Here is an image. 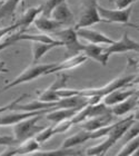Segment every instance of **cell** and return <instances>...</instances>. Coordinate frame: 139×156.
Masks as SVG:
<instances>
[{"label": "cell", "instance_id": "30bf717a", "mask_svg": "<svg viewBox=\"0 0 139 156\" xmlns=\"http://www.w3.org/2000/svg\"><path fill=\"white\" fill-rule=\"evenodd\" d=\"M77 34L78 38L86 40L87 44H94V45H106L109 46L113 44V39L103 34L99 30H95L91 28H80V29H75Z\"/></svg>", "mask_w": 139, "mask_h": 156}, {"label": "cell", "instance_id": "f35d334b", "mask_svg": "<svg viewBox=\"0 0 139 156\" xmlns=\"http://www.w3.org/2000/svg\"><path fill=\"white\" fill-rule=\"evenodd\" d=\"M136 67H137V68H139V60L136 62Z\"/></svg>", "mask_w": 139, "mask_h": 156}, {"label": "cell", "instance_id": "d590c367", "mask_svg": "<svg viewBox=\"0 0 139 156\" xmlns=\"http://www.w3.org/2000/svg\"><path fill=\"white\" fill-rule=\"evenodd\" d=\"M9 69L6 67V62L0 60V73H8Z\"/></svg>", "mask_w": 139, "mask_h": 156}, {"label": "cell", "instance_id": "5bb4252c", "mask_svg": "<svg viewBox=\"0 0 139 156\" xmlns=\"http://www.w3.org/2000/svg\"><path fill=\"white\" fill-rule=\"evenodd\" d=\"M113 118H115V116L113 115V113H109V114H106L104 116L89 118V119L85 120V122L78 124V125H79L81 129L88 130V132H94V130L100 129V128H104L106 126H109L110 124L115 123Z\"/></svg>", "mask_w": 139, "mask_h": 156}, {"label": "cell", "instance_id": "8992f818", "mask_svg": "<svg viewBox=\"0 0 139 156\" xmlns=\"http://www.w3.org/2000/svg\"><path fill=\"white\" fill-rule=\"evenodd\" d=\"M99 23H103V20L98 12V0H84L82 12L74 28H90Z\"/></svg>", "mask_w": 139, "mask_h": 156}, {"label": "cell", "instance_id": "484cf974", "mask_svg": "<svg viewBox=\"0 0 139 156\" xmlns=\"http://www.w3.org/2000/svg\"><path fill=\"white\" fill-rule=\"evenodd\" d=\"M67 0H45L40 5V8H41V13L42 16L45 17H50L51 12L54 10L61 3L66 2Z\"/></svg>", "mask_w": 139, "mask_h": 156}, {"label": "cell", "instance_id": "52a82bcc", "mask_svg": "<svg viewBox=\"0 0 139 156\" xmlns=\"http://www.w3.org/2000/svg\"><path fill=\"white\" fill-rule=\"evenodd\" d=\"M133 8L129 7L127 9H109V8H105V7L98 5V12L100 16L101 20L105 23H123L127 25L129 23L130 15H131Z\"/></svg>", "mask_w": 139, "mask_h": 156}, {"label": "cell", "instance_id": "ba28073f", "mask_svg": "<svg viewBox=\"0 0 139 156\" xmlns=\"http://www.w3.org/2000/svg\"><path fill=\"white\" fill-rule=\"evenodd\" d=\"M68 80V76L66 74L59 76L52 84H50L49 87H47L43 90H37V99L45 103H56V101H60L61 98L59 97L58 90L64 88V85L66 81Z\"/></svg>", "mask_w": 139, "mask_h": 156}, {"label": "cell", "instance_id": "7a4b0ae2", "mask_svg": "<svg viewBox=\"0 0 139 156\" xmlns=\"http://www.w3.org/2000/svg\"><path fill=\"white\" fill-rule=\"evenodd\" d=\"M134 122H135L134 114L127 116L126 118H123V119L117 120L115 127L108 133V135H106V140H105L104 142L99 143L98 145L89 147V148L86 151V154H87L88 156L105 155V154L125 135L127 129L131 126V124H133Z\"/></svg>", "mask_w": 139, "mask_h": 156}, {"label": "cell", "instance_id": "603a6c76", "mask_svg": "<svg viewBox=\"0 0 139 156\" xmlns=\"http://www.w3.org/2000/svg\"><path fill=\"white\" fill-rule=\"evenodd\" d=\"M39 145L40 144L33 137V138L26 140L18 144L16 146L17 153H18V155H30V154L39 151Z\"/></svg>", "mask_w": 139, "mask_h": 156}, {"label": "cell", "instance_id": "ab89813d", "mask_svg": "<svg viewBox=\"0 0 139 156\" xmlns=\"http://www.w3.org/2000/svg\"><path fill=\"white\" fill-rule=\"evenodd\" d=\"M138 107H139V99H138Z\"/></svg>", "mask_w": 139, "mask_h": 156}, {"label": "cell", "instance_id": "836d02e7", "mask_svg": "<svg viewBox=\"0 0 139 156\" xmlns=\"http://www.w3.org/2000/svg\"><path fill=\"white\" fill-rule=\"evenodd\" d=\"M137 0H115V5H116V9H127L131 7L133 3L136 2Z\"/></svg>", "mask_w": 139, "mask_h": 156}, {"label": "cell", "instance_id": "e575fe53", "mask_svg": "<svg viewBox=\"0 0 139 156\" xmlns=\"http://www.w3.org/2000/svg\"><path fill=\"white\" fill-rule=\"evenodd\" d=\"M17 147L13 145V146H8L5 151H2L0 153V156H17Z\"/></svg>", "mask_w": 139, "mask_h": 156}, {"label": "cell", "instance_id": "277c9868", "mask_svg": "<svg viewBox=\"0 0 139 156\" xmlns=\"http://www.w3.org/2000/svg\"><path fill=\"white\" fill-rule=\"evenodd\" d=\"M43 115H38L35 117H30L28 119L21 120L19 123H17L13 125L12 127V136L15 137V140L18 144L23 142L26 140L33 138L41 129H43L45 127L39 126L38 122Z\"/></svg>", "mask_w": 139, "mask_h": 156}, {"label": "cell", "instance_id": "f546056e", "mask_svg": "<svg viewBox=\"0 0 139 156\" xmlns=\"http://www.w3.org/2000/svg\"><path fill=\"white\" fill-rule=\"evenodd\" d=\"M19 30H21V26H20L19 21L11 23L9 26L0 28V41L3 40V38H5L7 35H9V34L13 33V31H19Z\"/></svg>", "mask_w": 139, "mask_h": 156}, {"label": "cell", "instance_id": "ffe728a7", "mask_svg": "<svg viewBox=\"0 0 139 156\" xmlns=\"http://www.w3.org/2000/svg\"><path fill=\"white\" fill-rule=\"evenodd\" d=\"M80 109L81 108H58L46 114V118L55 124H58L64 120L71 119Z\"/></svg>", "mask_w": 139, "mask_h": 156}, {"label": "cell", "instance_id": "2e32d148", "mask_svg": "<svg viewBox=\"0 0 139 156\" xmlns=\"http://www.w3.org/2000/svg\"><path fill=\"white\" fill-rule=\"evenodd\" d=\"M89 140H96L95 132H88V130L81 129L80 132L67 137L64 140L61 147H64V148H75L76 146H79V145L86 143Z\"/></svg>", "mask_w": 139, "mask_h": 156}, {"label": "cell", "instance_id": "8fae6325", "mask_svg": "<svg viewBox=\"0 0 139 156\" xmlns=\"http://www.w3.org/2000/svg\"><path fill=\"white\" fill-rule=\"evenodd\" d=\"M87 60H88L87 56L84 55L82 52L77 54V55L70 56L68 58H66L64 62H56L55 67L48 72V75L66 72V70H71V69H75V68H77V67H80V66L84 65Z\"/></svg>", "mask_w": 139, "mask_h": 156}, {"label": "cell", "instance_id": "9a60e30c", "mask_svg": "<svg viewBox=\"0 0 139 156\" xmlns=\"http://www.w3.org/2000/svg\"><path fill=\"white\" fill-rule=\"evenodd\" d=\"M33 26L36 27V29L38 30L39 33L46 34V35H50V34L66 27L62 23L51 19L50 17H45L42 15H39L36 18V20L33 21Z\"/></svg>", "mask_w": 139, "mask_h": 156}, {"label": "cell", "instance_id": "9c48e42d", "mask_svg": "<svg viewBox=\"0 0 139 156\" xmlns=\"http://www.w3.org/2000/svg\"><path fill=\"white\" fill-rule=\"evenodd\" d=\"M106 51L109 56H111L113 54H121V52L128 51L139 52V42L129 37L127 33H125L119 40H115L113 44L107 46Z\"/></svg>", "mask_w": 139, "mask_h": 156}, {"label": "cell", "instance_id": "5b68a950", "mask_svg": "<svg viewBox=\"0 0 139 156\" xmlns=\"http://www.w3.org/2000/svg\"><path fill=\"white\" fill-rule=\"evenodd\" d=\"M49 36H51L52 38L57 39L58 41L61 42L62 46L67 48V51H70L71 56L80 54L84 48V44L79 41V38H78L74 27L61 28L55 33L50 34Z\"/></svg>", "mask_w": 139, "mask_h": 156}, {"label": "cell", "instance_id": "e0dca14e", "mask_svg": "<svg viewBox=\"0 0 139 156\" xmlns=\"http://www.w3.org/2000/svg\"><path fill=\"white\" fill-rule=\"evenodd\" d=\"M51 108H58V101L56 103H45L41 101H29L26 104H18L13 107V112H40L45 111V109H51Z\"/></svg>", "mask_w": 139, "mask_h": 156}, {"label": "cell", "instance_id": "d6986e66", "mask_svg": "<svg viewBox=\"0 0 139 156\" xmlns=\"http://www.w3.org/2000/svg\"><path fill=\"white\" fill-rule=\"evenodd\" d=\"M62 44H49V42H39L33 41L31 45V52H33V64H38V62L51 49L56 47H61Z\"/></svg>", "mask_w": 139, "mask_h": 156}, {"label": "cell", "instance_id": "4316f807", "mask_svg": "<svg viewBox=\"0 0 139 156\" xmlns=\"http://www.w3.org/2000/svg\"><path fill=\"white\" fill-rule=\"evenodd\" d=\"M54 135H55L54 126H48V127H45L43 129L40 130L33 138H35L39 144H42V143H46L48 140H50Z\"/></svg>", "mask_w": 139, "mask_h": 156}, {"label": "cell", "instance_id": "f1b7e54d", "mask_svg": "<svg viewBox=\"0 0 139 156\" xmlns=\"http://www.w3.org/2000/svg\"><path fill=\"white\" fill-rule=\"evenodd\" d=\"M21 33H23V31H21V30H19V31H17V33L12 34L11 36L7 37V38H5L3 40H1V41H0V51H2V50L7 49L8 47L15 45L16 42L19 41V36H20V34H21Z\"/></svg>", "mask_w": 139, "mask_h": 156}, {"label": "cell", "instance_id": "cb8c5ba5", "mask_svg": "<svg viewBox=\"0 0 139 156\" xmlns=\"http://www.w3.org/2000/svg\"><path fill=\"white\" fill-rule=\"evenodd\" d=\"M23 0H6L0 6V21L7 17L13 16L17 7Z\"/></svg>", "mask_w": 139, "mask_h": 156}, {"label": "cell", "instance_id": "83f0119b", "mask_svg": "<svg viewBox=\"0 0 139 156\" xmlns=\"http://www.w3.org/2000/svg\"><path fill=\"white\" fill-rule=\"evenodd\" d=\"M138 135H139V122L138 120H135V122L131 124V126L127 129V132L125 133V135L121 137V138L123 140V144L129 142V140H131L133 138L137 137Z\"/></svg>", "mask_w": 139, "mask_h": 156}, {"label": "cell", "instance_id": "6da1fadb", "mask_svg": "<svg viewBox=\"0 0 139 156\" xmlns=\"http://www.w3.org/2000/svg\"><path fill=\"white\" fill-rule=\"evenodd\" d=\"M135 75H123L115 78L106 85L98 88H87V89H75V88H61L58 90V95L60 98L70 97V96H81V97H99L103 98L110 94L111 91L123 87H129L133 81Z\"/></svg>", "mask_w": 139, "mask_h": 156}, {"label": "cell", "instance_id": "44dd1931", "mask_svg": "<svg viewBox=\"0 0 139 156\" xmlns=\"http://www.w3.org/2000/svg\"><path fill=\"white\" fill-rule=\"evenodd\" d=\"M41 13V8H40V5L39 6L35 7H30L28 9L23 13V16L18 21H19L20 26H21V31H25V30L33 25V21L36 20V18Z\"/></svg>", "mask_w": 139, "mask_h": 156}, {"label": "cell", "instance_id": "8d00e7d4", "mask_svg": "<svg viewBox=\"0 0 139 156\" xmlns=\"http://www.w3.org/2000/svg\"><path fill=\"white\" fill-rule=\"evenodd\" d=\"M130 85H139V74H136Z\"/></svg>", "mask_w": 139, "mask_h": 156}, {"label": "cell", "instance_id": "3957f363", "mask_svg": "<svg viewBox=\"0 0 139 156\" xmlns=\"http://www.w3.org/2000/svg\"><path fill=\"white\" fill-rule=\"evenodd\" d=\"M56 62H52V64H31L23 73H20L15 79L6 84V86L2 88V90H8V89L16 87L18 85L26 84V83L35 80L37 78L41 77V76H47L48 72L54 68Z\"/></svg>", "mask_w": 139, "mask_h": 156}, {"label": "cell", "instance_id": "d4e9b609", "mask_svg": "<svg viewBox=\"0 0 139 156\" xmlns=\"http://www.w3.org/2000/svg\"><path fill=\"white\" fill-rule=\"evenodd\" d=\"M139 148V135L131 140L123 144L120 151L115 156H131Z\"/></svg>", "mask_w": 139, "mask_h": 156}, {"label": "cell", "instance_id": "1f68e13d", "mask_svg": "<svg viewBox=\"0 0 139 156\" xmlns=\"http://www.w3.org/2000/svg\"><path fill=\"white\" fill-rule=\"evenodd\" d=\"M74 124L71 122V119L68 120H64V122H60V123L56 124L55 126H54V132H55V135L56 134H62V133H66L67 130L72 126Z\"/></svg>", "mask_w": 139, "mask_h": 156}, {"label": "cell", "instance_id": "d6a6232c", "mask_svg": "<svg viewBox=\"0 0 139 156\" xmlns=\"http://www.w3.org/2000/svg\"><path fill=\"white\" fill-rule=\"evenodd\" d=\"M18 144L13 136L10 135H0V146H13Z\"/></svg>", "mask_w": 139, "mask_h": 156}, {"label": "cell", "instance_id": "74e56055", "mask_svg": "<svg viewBox=\"0 0 139 156\" xmlns=\"http://www.w3.org/2000/svg\"><path fill=\"white\" fill-rule=\"evenodd\" d=\"M134 118H135V120H138V122H139V107L135 109V113H134Z\"/></svg>", "mask_w": 139, "mask_h": 156}, {"label": "cell", "instance_id": "4fadbf2b", "mask_svg": "<svg viewBox=\"0 0 139 156\" xmlns=\"http://www.w3.org/2000/svg\"><path fill=\"white\" fill-rule=\"evenodd\" d=\"M136 90L137 89L128 88V87L119 88V89H116V90L111 91L110 94H108L107 96H105L101 101H103L106 106H108V107H113L115 105L119 104V103H123V101H125L129 97H131V96L136 93Z\"/></svg>", "mask_w": 139, "mask_h": 156}, {"label": "cell", "instance_id": "4dcf8cb0", "mask_svg": "<svg viewBox=\"0 0 139 156\" xmlns=\"http://www.w3.org/2000/svg\"><path fill=\"white\" fill-rule=\"evenodd\" d=\"M26 97H28V95L26 94H23L21 96H19V97H17L16 99H13L12 101H10V103H8L7 105H5V106H1L0 107V115L3 114V113H6V112H10L12 111L13 107L16 106L18 103H21L23 101V99H25Z\"/></svg>", "mask_w": 139, "mask_h": 156}, {"label": "cell", "instance_id": "7c38bea8", "mask_svg": "<svg viewBox=\"0 0 139 156\" xmlns=\"http://www.w3.org/2000/svg\"><path fill=\"white\" fill-rule=\"evenodd\" d=\"M81 52L87 56L88 59H92L103 66H106L108 64L110 57L107 54L106 48L99 45H94V44H84V48Z\"/></svg>", "mask_w": 139, "mask_h": 156}, {"label": "cell", "instance_id": "7402d4cb", "mask_svg": "<svg viewBox=\"0 0 139 156\" xmlns=\"http://www.w3.org/2000/svg\"><path fill=\"white\" fill-rule=\"evenodd\" d=\"M81 152L77 151L76 148H57L52 151H37L35 153L30 154L29 156H78Z\"/></svg>", "mask_w": 139, "mask_h": 156}, {"label": "cell", "instance_id": "ac0fdd59", "mask_svg": "<svg viewBox=\"0 0 139 156\" xmlns=\"http://www.w3.org/2000/svg\"><path fill=\"white\" fill-rule=\"evenodd\" d=\"M50 18L58 23H62L64 26H67L70 23L74 21V13L70 10L69 6L67 5V1L61 5H59L50 15Z\"/></svg>", "mask_w": 139, "mask_h": 156}, {"label": "cell", "instance_id": "60d3db41", "mask_svg": "<svg viewBox=\"0 0 139 156\" xmlns=\"http://www.w3.org/2000/svg\"><path fill=\"white\" fill-rule=\"evenodd\" d=\"M99 156H105V155H99Z\"/></svg>", "mask_w": 139, "mask_h": 156}]
</instances>
